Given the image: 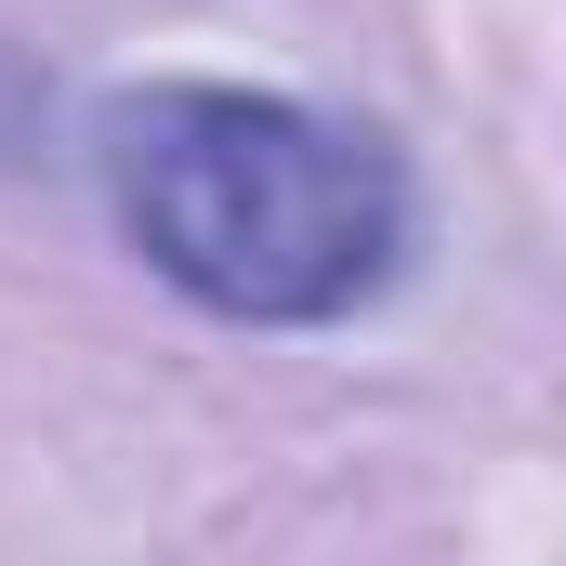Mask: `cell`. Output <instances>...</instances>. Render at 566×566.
I'll use <instances>...</instances> for the list:
<instances>
[{"instance_id":"6da1fadb","label":"cell","mask_w":566,"mask_h":566,"mask_svg":"<svg viewBox=\"0 0 566 566\" xmlns=\"http://www.w3.org/2000/svg\"><path fill=\"white\" fill-rule=\"evenodd\" d=\"M93 185L158 290L238 329H329L409 264V158L251 80H145L93 106Z\"/></svg>"}]
</instances>
